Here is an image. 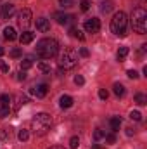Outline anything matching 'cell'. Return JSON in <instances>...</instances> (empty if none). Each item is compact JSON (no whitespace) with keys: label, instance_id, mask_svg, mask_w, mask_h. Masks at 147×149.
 Here are the masks:
<instances>
[{"label":"cell","instance_id":"obj_6","mask_svg":"<svg viewBox=\"0 0 147 149\" xmlns=\"http://www.w3.org/2000/svg\"><path fill=\"white\" fill-rule=\"evenodd\" d=\"M31 10L30 9H23V10H19V14H17V24H19V28L21 30H24V31H28V28H30V24H31Z\"/></svg>","mask_w":147,"mask_h":149},{"label":"cell","instance_id":"obj_43","mask_svg":"<svg viewBox=\"0 0 147 149\" xmlns=\"http://www.w3.org/2000/svg\"><path fill=\"white\" fill-rule=\"evenodd\" d=\"M92 149H101V146H99V144H94V146H92Z\"/></svg>","mask_w":147,"mask_h":149},{"label":"cell","instance_id":"obj_4","mask_svg":"<svg viewBox=\"0 0 147 149\" xmlns=\"http://www.w3.org/2000/svg\"><path fill=\"white\" fill-rule=\"evenodd\" d=\"M126 24H128V17L123 10H119L111 19V31L118 37H125L126 35Z\"/></svg>","mask_w":147,"mask_h":149},{"label":"cell","instance_id":"obj_5","mask_svg":"<svg viewBox=\"0 0 147 149\" xmlns=\"http://www.w3.org/2000/svg\"><path fill=\"white\" fill-rule=\"evenodd\" d=\"M78 64V52L74 49H64L59 56V66L64 70H73Z\"/></svg>","mask_w":147,"mask_h":149},{"label":"cell","instance_id":"obj_24","mask_svg":"<svg viewBox=\"0 0 147 149\" xmlns=\"http://www.w3.org/2000/svg\"><path fill=\"white\" fill-rule=\"evenodd\" d=\"M17 139H19L21 142H26V141L30 139V132H28V130H24V128H23V130H19V134H17Z\"/></svg>","mask_w":147,"mask_h":149},{"label":"cell","instance_id":"obj_8","mask_svg":"<svg viewBox=\"0 0 147 149\" xmlns=\"http://www.w3.org/2000/svg\"><path fill=\"white\" fill-rule=\"evenodd\" d=\"M47 90H49L47 83H38V85H33L30 88V94L35 95V97H45L47 95Z\"/></svg>","mask_w":147,"mask_h":149},{"label":"cell","instance_id":"obj_9","mask_svg":"<svg viewBox=\"0 0 147 149\" xmlns=\"http://www.w3.org/2000/svg\"><path fill=\"white\" fill-rule=\"evenodd\" d=\"M16 14V7L12 5V3H2L0 5V16L3 17V19H9V17H12Z\"/></svg>","mask_w":147,"mask_h":149},{"label":"cell","instance_id":"obj_27","mask_svg":"<svg viewBox=\"0 0 147 149\" xmlns=\"http://www.w3.org/2000/svg\"><path fill=\"white\" fill-rule=\"evenodd\" d=\"M80 9H81L83 12H87V10L90 9V2H88V0H80Z\"/></svg>","mask_w":147,"mask_h":149},{"label":"cell","instance_id":"obj_10","mask_svg":"<svg viewBox=\"0 0 147 149\" xmlns=\"http://www.w3.org/2000/svg\"><path fill=\"white\" fill-rule=\"evenodd\" d=\"M54 17H55V21H57L59 24H69V23L74 19L71 14H64V12H55Z\"/></svg>","mask_w":147,"mask_h":149},{"label":"cell","instance_id":"obj_22","mask_svg":"<svg viewBox=\"0 0 147 149\" xmlns=\"http://www.w3.org/2000/svg\"><path fill=\"white\" fill-rule=\"evenodd\" d=\"M135 102H137L139 106H144V104H147V97L144 95V94L137 92V94H135Z\"/></svg>","mask_w":147,"mask_h":149},{"label":"cell","instance_id":"obj_18","mask_svg":"<svg viewBox=\"0 0 147 149\" xmlns=\"http://www.w3.org/2000/svg\"><path fill=\"white\" fill-rule=\"evenodd\" d=\"M0 139L2 141H10L12 139V130L10 128H0Z\"/></svg>","mask_w":147,"mask_h":149},{"label":"cell","instance_id":"obj_35","mask_svg":"<svg viewBox=\"0 0 147 149\" xmlns=\"http://www.w3.org/2000/svg\"><path fill=\"white\" fill-rule=\"evenodd\" d=\"M16 80H17V81H24V80H26V71L21 70V71L17 73V76H16Z\"/></svg>","mask_w":147,"mask_h":149},{"label":"cell","instance_id":"obj_28","mask_svg":"<svg viewBox=\"0 0 147 149\" xmlns=\"http://www.w3.org/2000/svg\"><path fill=\"white\" fill-rule=\"evenodd\" d=\"M78 146H80V139L74 135V137H71V141H69V148H71V149H76Z\"/></svg>","mask_w":147,"mask_h":149},{"label":"cell","instance_id":"obj_25","mask_svg":"<svg viewBox=\"0 0 147 149\" xmlns=\"http://www.w3.org/2000/svg\"><path fill=\"white\" fill-rule=\"evenodd\" d=\"M30 102V97L28 95H17V108L19 106H24V104H28Z\"/></svg>","mask_w":147,"mask_h":149},{"label":"cell","instance_id":"obj_39","mask_svg":"<svg viewBox=\"0 0 147 149\" xmlns=\"http://www.w3.org/2000/svg\"><path fill=\"white\" fill-rule=\"evenodd\" d=\"M126 74H128V78H132V80H137V78H139V73H137L135 70H130Z\"/></svg>","mask_w":147,"mask_h":149},{"label":"cell","instance_id":"obj_15","mask_svg":"<svg viewBox=\"0 0 147 149\" xmlns=\"http://www.w3.org/2000/svg\"><path fill=\"white\" fill-rule=\"evenodd\" d=\"M109 125H111V130H112V132H118L119 127H121V118H119V116H112L109 120Z\"/></svg>","mask_w":147,"mask_h":149},{"label":"cell","instance_id":"obj_7","mask_svg":"<svg viewBox=\"0 0 147 149\" xmlns=\"http://www.w3.org/2000/svg\"><path fill=\"white\" fill-rule=\"evenodd\" d=\"M85 30H87L88 33H99V30H101V21H99L97 17L87 19V21H85Z\"/></svg>","mask_w":147,"mask_h":149},{"label":"cell","instance_id":"obj_44","mask_svg":"<svg viewBox=\"0 0 147 149\" xmlns=\"http://www.w3.org/2000/svg\"><path fill=\"white\" fill-rule=\"evenodd\" d=\"M0 56H3V49L2 47H0Z\"/></svg>","mask_w":147,"mask_h":149},{"label":"cell","instance_id":"obj_30","mask_svg":"<svg viewBox=\"0 0 147 149\" xmlns=\"http://www.w3.org/2000/svg\"><path fill=\"white\" fill-rule=\"evenodd\" d=\"M23 56V52H21V49H12L10 50V57H14V59H17V57H21Z\"/></svg>","mask_w":147,"mask_h":149},{"label":"cell","instance_id":"obj_41","mask_svg":"<svg viewBox=\"0 0 147 149\" xmlns=\"http://www.w3.org/2000/svg\"><path fill=\"white\" fill-rule=\"evenodd\" d=\"M133 134H135V130H133L132 127H128V128H126V135H133Z\"/></svg>","mask_w":147,"mask_h":149},{"label":"cell","instance_id":"obj_1","mask_svg":"<svg viewBox=\"0 0 147 149\" xmlns=\"http://www.w3.org/2000/svg\"><path fill=\"white\" fill-rule=\"evenodd\" d=\"M59 52V43L54 38H42L37 43V56L42 59H52Z\"/></svg>","mask_w":147,"mask_h":149},{"label":"cell","instance_id":"obj_23","mask_svg":"<svg viewBox=\"0 0 147 149\" xmlns=\"http://www.w3.org/2000/svg\"><path fill=\"white\" fill-rule=\"evenodd\" d=\"M116 56H118V61H123V59L128 56V47H119Z\"/></svg>","mask_w":147,"mask_h":149},{"label":"cell","instance_id":"obj_31","mask_svg":"<svg viewBox=\"0 0 147 149\" xmlns=\"http://www.w3.org/2000/svg\"><path fill=\"white\" fill-rule=\"evenodd\" d=\"M99 97H101L102 101H106V99L109 97V92H107L106 88H99Z\"/></svg>","mask_w":147,"mask_h":149},{"label":"cell","instance_id":"obj_19","mask_svg":"<svg viewBox=\"0 0 147 149\" xmlns=\"http://www.w3.org/2000/svg\"><path fill=\"white\" fill-rule=\"evenodd\" d=\"M31 66H33V59H31V57H24V59L21 61V70H23V71L30 70Z\"/></svg>","mask_w":147,"mask_h":149},{"label":"cell","instance_id":"obj_21","mask_svg":"<svg viewBox=\"0 0 147 149\" xmlns=\"http://www.w3.org/2000/svg\"><path fill=\"white\" fill-rule=\"evenodd\" d=\"M0 106H2V108H9V106H10V95H9V94L0 95Z\"/></svg>","mask_w":147,"mask_h":149},{"label":"cell","instance_id":"obj_26","mask_svg":"<svg viewBox=\"0 0 147 149\" xmlns=\"http://www.w3.org/2000/svg\"><path fill=\"white\" fill-rule=\"evenodd\" d=\"M59 5H61L62 9H69V7L74 5V0H59Z\"/></svg>","mask_w":147,"mask_h":149},{"label":"cell","instance_id":"obj_13","mask_svg":"<svg viewBox=\"0 0 147 149\" xmlns=\"http://www.w3.org/2000/svg\"><path fill=\"white\" fill-rule=\"evenodd\" d=\"M59 104H61L62 109H68V108L73 106V97H71V95H62L61 101H59Z\"/></svg>","mask_w":147,"mask_h":149},{"label":"cell","instance_id":"obj_12","mask_svg":"<svg viewBox=\"0 0 147 149\" xmlns=\"http://www.w3.org/2000/svg\"><path fill=\"white\" fill-rule=\"evenodd\" d=\"M33 40H35V33H31V31H24V33H21V37H19V42H21L23 45L31 43Z\"/></svg>","mask_w":147,"mask_h":149},{"label":"cell","instance_id":"obj_38","mask_svg":"<svg viewBox=\"0 0 147 149\" xmlns=\"http://www.w3.org/2000/svg\"><path fill=\"white\" fill-rule=\"evenodd\" d=\"M0 71L9 73V66H7V63H5V61H0Z\"/></svg>","mask_w":147,"mask_h":149},{"label":"cell","instance_id":"obj_2","mask_svg":"<svg viewBox=\"0 0 147 149\" xmlns=\"http://www.w3.org/2000/svg\"><path fill=\"white\" fill-rule=\"evenodd\" d=\"M132 28L139 35H146L147 33V12L144 7L133 9V12H132Z\"/></svg>","mask_w":147,"mask_h":149},{"label":"cell","instance_id":"obj_29","mask_svg":"<svg viewBox=\"0 0 147 149\" xmlns=\"http://www.w3.org/2000/svg\"><path fill=\"white\" fill-rule=\"evenodd\" d=\"M38 70L43 71V73H50V66H49L47 63H40V64H38Z\"/></svg>","mask_w":147,"mask_h":149},{"label":"cell","instance_id":"obj_20","mask_svg":"<svg viewBox=\"0 0 147 149\" xmlns=\"http://www.w3.org/2000/svg\"><path fill=\"white\" fill-rule=\"evenodd\" d=\"M112 90H114V95H118V97H123L125 95V87L121 83H114Z\"/></svg>","mask_w":147,"mask_h":149},{"label":"cell","instance_id":"obj_3","mask_svg":"<svg viewBox=\"0 0 147 149\" xmlns=\"http://www.w3.org/2000/svg\"><path fill=\"white\" fill-rule=\"evenodd\" d=\"M50 127H52V118L47 113H38L31 120V128L37 135H45L50 130Z\"/></svg>","mask_w":147,"mask_h":149},{"label":"cell","instance_id":"obj_34","mask_svg":"<svg viewBox=\"0 0 147 149\" xmlns=\"http://www.w3.org/2000/svg\"><path fill=\"white\" fill-rule=\"evenodd\" d=\"M74 83H76L78 87H81V85L85 83V78H83L81 74H76V76H74Z\"/></svg>","mask_w":147,"mask_h":149},{"label":"cell","instance_id":"obj_14","mask_svg":"<svg viewBox=\"0 0 147 149\" xmlns=\"http://www.w3.org/2000/svg\"><path fill=\"white\" fill-rule=\"evenodd\" d=\"M3 38L5 40H9V42H12V40H16L17 35H16V31H14V28H10V26H7L5 30H3Z\"/></svg>","mask_w":147,"mask_h":149},{"label":"cell","instance_id":"obj_11","mask_svg":"<svg viewBox=\"0 0 147 149\" xmlns=\"http://www.w3.org/2000/svg\"><path fill=\"white\" fill-rule=\"evenodd\" d=\"M37 30L38 31H42V33L50 31V23H49L47 17H38L37 19Z\"/></svg>","mask_w":147,"mask_h":149},{"label":"cell","instance_id":"obj_32","mask_svg":"<svg viewBox=\"0 0 147 149\" xmlns=\"http://www.w3.org/2000/svg\"><path fill=\"white\" fill-rule=\"evenodd\" d=\"M104 135H106V134H104V132H102L101 128H97V130L94 132V139H95V141H101V139H102Z\"/></svg>","mask_w":147,"mask_h":149},{"label":"cell","instance_id":"obj_42","mask_svg":"<svg viewBox=\"0 0 147 149\" xmlns=\"http://www.w3.org/2000/svg\"><path fill=\"white\" fill-rule=\"evenodd\" d=\"M49 149H64V148H61V146H52V148H49Z\"/></svg>","mask_w":147,"mask_h":149},{"label":"cell","instance_id":"obj_33","mask_svg":"<svg viewBox=\"0 0 147 149\" xmlns=\"http://www.w3.org/2000/svg\"><path fill=\"white\" fill-rule=\"evenodd\" d=\"M130 118L135 120V121H140V120H142V114H140L139 111H132L130 113Z\"/></svg>","mask_w":147,"mask_h":149},{"label":"cell","instance_id":"obj_40","mask_svg":"<svg viewBox=\"0 0 147 149\" xmlns=\"http://www.w3.org/2000/svg\"><path fill=\"white\" fill-rule=\"evenodd\" d=\"M88 54H90V52H88V49H85V47H81V49H80V56L88 57Z\"/></svg>","mask_w":147,"mask_h":149},{"label":"cell","instance_id":"obj_37","mask_svg":"<svg viewBox=\"0 0 147 149\" xmlns=\"http://www.w3.org/2000/svg\"><path fill=\"white\" fill-rule=\"evenodd\" d=\"M104 137H106V141H107L109 144H114V142H116V135H114V134H109V135H104Z\"/></svg>","mask_w":147,"mask_h":149},{"label":"cell","instance_id":"obj_16","mask_svg":"<svg viewBox=\"0 0 147 149\" xmlns=\"http://www.w3.org/2000/svg\"><path fill=\"white\" fill-rule=\"evenodd\" d=\"M69 35L73 38H78V40H85V35L81 33V30L80 28H76V26H73V28H69Z\"/></svg>","mask_w":147,"mask_h":149},{"label":"cell","instance_id":"obj_36","mask_svg":"<svg viewBox=\"0 0 147 149\" xmlns=\"http://www.w3.org/2000/svg\"><path fill=\"white\" fill-rule=\"evenodd\" d=\"M9 113H10L9 108H0V118H7V116H9Z\"/></svg>","mask_w":147,"mask_h":149},{"label":"cell","instance_id":"obj_17","mask_svg":"<svg viewBox=\"0 0 147 149\" xmlns=\"http://www.w3.org/2000/svg\"><path fill=\"white\" fill-rule=\"evenodd\" d=\"M112 7H114V5H112V2L106 0V2H102V3H101V12H102V14H109L111 10H112Z\"/></svg>","mask_w":147,"mask_h":149}]
</instances>
